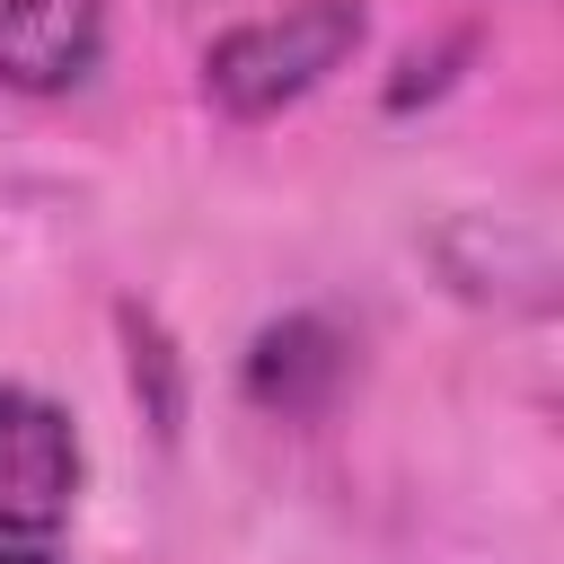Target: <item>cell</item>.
<instances>
[{"label":"cell","instance_id":"6da1fadb","mask_svg":"<svg viewBox=\"0 0 564 564\" xmlns=\"http://www.w3.org/2000/svg\"><path fill=\"white\" fill-rule=\"evenodd\" d=\"M361 35H370L361 0H282V9H256V18H238V26H220L203 44V97L229 123H264V115L300 106L308 88H326L361 53Z\"/></svg>","mask_w":564,"mask_h":564},{"label":"cell","instance_id":"7a4b0ae2","mask_svg":"<svg viewBox=\"0 0 564 564\" xmlns=\"http://www.w3.org/2000/svg\"><path fill=\"white\" fill-rule=\"evenodd\" d=\"M79 432L53 397L35 388H0V538H44L70 520L79 502Z\"/></svg>","mask_w":564,"mask_h":564},{"label":"cell","instance_id":"3957f363","mask_svg":"<svg viewBox=\"0 0 564 564\" xmlns=\"http://www.w3.org/2000/svg\"><path fill=\"white\" fill-rule=\"evenodd\" d=\"M106 53V0H0V88L62 97Z\"/></svg>","mask_w":564,"mask_h":564},{"label":"cell","instance_id":"277c9868","mask_svg":"<svg viewBox=\"0 0 564 564\" xmlns=\"http://www.w3.org/2000/svg\"><path fill=\"white\" fill-rule=\"evenodd\" d=\"M0 564H53V555H35V546H0Z\"/></svg>","mask_w":564,"mask_h":564}]
</instances>
